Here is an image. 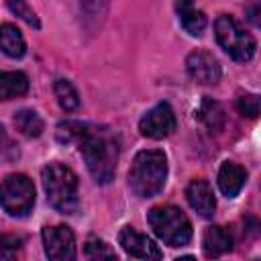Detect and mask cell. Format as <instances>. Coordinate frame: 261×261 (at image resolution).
Here are the masks:
<instances>
[{
	"label": "cell",
	"instance_id": "24",
	"mask_svg": "<svg viewBox=\"0 0 261 261\" xmlns=\"http://www.w3.org/2000/svg\"><path fill=\"white\" fill-rule=\"evenodd\" d=\"M245 16L251 24H255L257 29H261V0H251L245 8Z\"/></svg>",
	"mask_w": 261,
	"mask_h": 261
},
{
	"label": "cell",
	"instance_id": "12",
	"mask_svg": "<svg viewBox=\"0 0 261 261\" xmlns=\"http://www.w3.org/2000/svg\"><path fill=\"white\" fill-rule=\"evenodd\" d=\"M245 181H247V171L239 163H232V161L222 163L218 171V188L226 198H234L245 186Z\"/></svg>",
	"mask_w": 261,
	"mask_h": 261
},
{
	"label": "cell",
	"instance_id": "25",
	"mask_svg": "<svg viewBox=\"0 0 261 261\" xmlns=\"http://www.w3.org/2000/svg\"><path fill=\"white\" fill-rule=\"evenodd\" d=\"M192 2H194V0H175L177 12H181V10H188V8H192Z\"/></svg>",
	"mask_w": 261,
	"mask_h": 261
},
{
	"label": "cell",
	"instance_id": "21",
	"mask_svg": "<svg viewBox=\"0 0 261 261\" xmlns=\"http://www.w3.org/2000/svg\"><path fill=\"white\" fill-rule=\"evenodd\" d=\"M6 6H8L16 16H20L27 24H31V27H35V29H39V27H41V22H39V18H37L35 10L27 4V0H6Z\"/></svg>",
	"mask_w": 261,
	"mask_h": 261
},
{
	"label": "cell",
	"instance_id": "14",
	"mask_svg": "<svg viewBox=\"0 0 261 261\" xmlns=\"http://www.w3.org/2000/svg\"><path fill=\"white\" fill-rule=\"evenodd\" d=\"M0 45H2L4 55L12 57V59L22 57L24 51H27V45H24V39H22L20 31L10 22H4L2 29H0Z\"/></svg>",
	"mask_w": 261,
	"mask_h": 261
},
{
	"label": "cell",
	"instance_id": "10",
	"mask_svg": "<svg viewBox=\"0 0 261 261\" xmlns=\"http://www.w3.org/2000/svg\"><path fill=\"white\" fill-rule=\"evenodd\" d=\"M118 245L130 257H137V259H161L159 247L147 234L137 232L133 226H124L118 232Z\"/></svg>",
	"mask_w": 261,
	"mask_h": 261
},
{
	"label": "cell",
	"instance_id": "20",
	"mask_svg": "<svg viewBox=\"0 0 261 261\" xmlns=\"http://www.w3.org/2000/svg\"><path fill=\"white\" fill-rule=\"evenodd\" d=\"M237 110L247 118H257L261 114V96L259 94H241L237 98Z\"/></svg>",
	"mask_w": 261,
	"mask_h": 261
},
{
	"label": "cell",
	"instance_id": "16",
	"mask_svg": "<svg viewBox=\"0 0 261 261\" xmlns=\"http://www.w3.org/2000/svg\"><path fill=\"white\" fill-rule=\"evenodd\" d=\"M14 126L29 139H37L43 133V118L29 108H22L14 114Z\"/></svg>",
	"mask_w": 261,
	"mask_h": 261
},
{
	"label": "cell",
	"instance_id": "17",
	"mask_svg": "<svg viewBox=\"0 0 261 261\" xmlns=\"http://www.w3.org/2000/svg\"><path fill=\"white\" fill-rule=\"evenodd\" d=\"M198 118L212 130H220L222 124H224V110L218 102L210 100V98H204L200 108H198Z\"/></svg>",
	"mask_w": 261,
	"mask_h": 261
},
{
	"label": "cell",
	"instance_id": "19",
	"mask_svg": "<svg viewBox=\"0 0 261 261\" xmlns=\"http://www.w3.org/2000/svg\"><path fill=\"white\" fill-rule=\"evenodd\" d=\"M179 20H181V27L188 35H202L204 29H206V16L202 10H194V8H188V10H181L179 12Z\"/></svg>",
	"mask_w": 261,
	"mask_h": 261
},
{
	"label": "cell",
	"instance_id": "3",
	"mask_svg": "<svg viewBox=\"0 0 261 261\" xmlns=\"http://www.w3.org/2000/svg\"><path fill=\"white\" fill-rule=\"evenodd\" d=\"M43 188L49 204L61 214H73L77 210V175L63 163H49L41 171Z\"/></svg>",
	"mask_w": 261,
	"mask_h": 261
},
{
	"label": "cell",
	"instance_id": "13",
	"mask_svg": "<svg viewBox=\"0 0 261 261\" xmlns=\"http://www.w3.org/2000/svg\"><path fill=\"white\" fill-rule=\"evenodd\" d=\"M202 249L206 257H220L232 249V237L222 226H208L202 237Z\"/></svg>",
	"mask_w": 261,
	"mask_h": 261
},
{
	"label": "cell",
	"instance_id": "1",
	"mask_svg": "<svg viewBox=\"0 0 261 261\" xmlns=\"http://www.w3.org/2000/svg\"><path fill=\"white\" fill-rule=\"evenodd\" d=\"M59 143H77L88 171L98 184H110L118 161V139L106 126L67 120L57 126Z\"/></svg>",
	"mask_w": 261,
	"mask_h": 261
},
{
	"label": "cell",
	"instance_id": "2",
	"mask_svg": "<svg viewBox=\"0 0 261 261\" xmlns=\"http://www.w3.org/2000/svg\"><path fill=\"white\" fill-rule=\"evenodd\" d=\"M167 179V159L159 149L139 151L128 171V186L139 198L157 196Z\"/></svg>",
	"mask_w": 261,
	"mask_h": 261
},
{
	"label": "cell",
	"instance_id": "7",
	"mask_svg": "<svg viewBox=\"0 0 261 261\" xmlns=\"http://www.w3.org/2000/svg\"><path fill=\"white\" fill-rule=\"evenodd\" d=\"M45 255L53 261H71L75 259V234L69 226H45L43 228Z\"/></svg>",
	"mask_w": 261,
	"mask_h": 261
},
{
	"label": "cell",
	"instance_id": "6",
	"mask_svg": "<svg viewBox=\"0 0 261 261\" xmlns=\"http://www.w3.org/2000/svg\"><path fill=\"white\" fill-rule=\"evenodd\" d=\"M35 204V186L22 173H12L2 181V208L8 216H27Z\"/></svg>",
	"mask_w": 261,
	"mask_h": 261
},
{
	"label": "cell",
	"instance_id": "9",
	"mask_svg": "<svg viewBox=\"0 0 261 261\" xmlns=\"http://www.w3.org/2000/svg\"><path fill=\"white\" fill-rule=\"evenodd\" d=\"M186 69H188L190 77L194 82H198V84L210 86V84H218V80H220V63H218V59L212 53L204 51V49H196V51H192L188 55Z\"/></svg>",
	"mask_w": 261,
	"mask_h": 261
},
{
	"label": "cell",
	"instance_id": "4",
	"mask_svg": "<svg viewBox=\"0 0 261 261\" xmlns=\"http://www.w3.org/2000/svg\"><path fill=\"white\" fill-rule=\"evenodd\" d=\"M147 220L153 232L169 247H184L192 239V224L175 206H155L149 210Z\"/></svg>",
	"mask_w": 261,
	"mask_h": 261
},
{
	"label": "cell",
	"instance_id": "8",
	"mask_svg": "<svg viewBox=\"0 0 261 261\" xmlns=\"http://www.w3.org/2000/svg\"><path fill=\"white\" fill-rule=\"evenodd\" d=\"M175 126H177V120L167 102L153 106L139 122L141 135L149 137V139H165L175 130Z\"/></svg>",
	"mask_w": 261,
	"mask_h": 261
},
{
	"label": "cell",
	"instance_id": "5",
	"mask_svg": "<svg viewBox=\"0 0 261 261\" xmlns=\"http://www.w3.org/2000/svg\"><path fill=\"white\" fill-rule=\"evenodd\" d=\"M214 33L218 45L234 59V61H249L255 55V39L228 14H222L214 22Z\"/></svg>",
	"mask_w": 261,
	"mask_h": 261
},
{
	"label": "cell",
	"instance_id": "22",
	"mask_svg": "<svg viewBox=\"0 0 261 261\" xmlns=\"http://www.w3.org/2000/svg\"><path fill=\"white\" fill-rule=\"evenodd\" d=\"M86 255L90 259H114V251L100 239H90L86 243Z\"/></svg>",
	"mask_w": 261,
	"mask_h": 261
},
{
	"label": "cell",
	"instance_id": "18",
	"mask_svg": "<svg viewBox=\"0 0 261 261\" xmlns=\"http://www.w3.org/2000/svg\"><path fill=\"white\" fill-rule=\"evenodd\" d=\"M53 90H55V98H57L59 106H61L65 112H71V110H75V108L80 106V96H77L75 88L71 86V82H67V80H57L55 86H53Z\"/></svg>",
	"mask_w": 261,
	"mask_h": 261
},
{
	"label": "cell",
	"instance_id": "15",
	"mask_svg": "<svg viewBox=\"0 0 261 261\" xmlns=\"http://www.w3.org/2000/svg\"><path fill=\"white\" fill-rule=\"evenodd\" d=\"M29 90V80L22 71H4L0 73V98L2 100H12L16 96L27 94Z\"/></svg>",
	"mask_w": 261,
	"mask_h": 261
},
{
	"label": "cell",
	"instance_id": "11",
	"mask_svg": "<svg viewBox=\"0 0 261 261\" xmlns=\"http://www.w3.org/2000/svg\"><path fill=\"white\" fill-rule=\"evenodd\" d=\"M186 200L202 218H210L216 210V198L206 179H192L186 188Z\"/></svg>",
	"mask_w": 261,
	"mask_h": 261
},
{
	"label": "cell",
	"instance_id": "23",
	"mask_svg": "<svg viewBox=\"0 0 261 261\" xmlns=\"http://www.w3.org/2000/svg\"><path fill=\"white\" fill-rule=\"evenodd\" d=\"M88 18H102L106 14V0H80Z\"/></svg>",
	"mask_w": 261,
	"mask_h": 261
}]
</instances>
